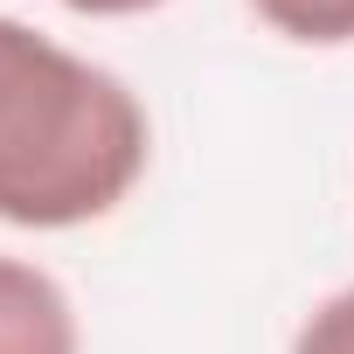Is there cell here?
<instances>
[{"mask_svg": "<svg viewBox=\"0 0 354 354\" xmlns=\"http://www.w3.org/2000/svg\"><path fill=\"white\" fill-rule=\"evenodd\" d=\"M292 354H354V285H347V292H333V299L299 326Z\"/></svg>", "mask_w": 354, "mask_h": 354, "instance_id": "4", "label": "cell"}, {"mask_svg": "<svg viewBox=\"0 0 354 354\" xmlns=\"http://www.w3.org/2000/svg\"><path fill=\"white\" fill-rule=\"evenodd\" d=\"M63 8H77V15H146L160 0H63Z\"/></svg>", "mask_w": 354, "mask_h": 354, "instance_id": "5", "label": "cell"}, {"mask_svg": "<svg viewBox=\"0 0 354 354\" xmlns=\"http://www.w3.org/2000/svg\"><path fill=\"white\" fill-rule=\"evenodd\" d=\"M146 153V104L125 91V77L0 15V223H97L132 195Z\"/></svg>", "mask_w": 354, "mask_h": 354, "instance_id": "1", "label": "cell"}, {"mask_svg": "<svg viewBox=\"0 0 354 354\" xmlns=\"http://www.w3.org/2000/svg\"><path fill=\"white\" fill-rule=\"evenodd\" d=\"M0 354H77V313L63 285L21 257H0Z\"/></svg>", "mask_w": 354, "mask_h": 354, "instance_id": "2", "label": "cell"}, {"mask_svg": "<svg viewBox=\"0 0 354 354\" xmlns=\"http://www.w3.org/2000/svg\"><path fill=\"white\" fill-rule=\"evenodd\" d=\"M250 8L292 42H313V49L354 42V0H250Z\"/></svg>", "mask_w": 354, "mask_h": 354, "instance_id": "3", "label": "cell"}]
</instances>
